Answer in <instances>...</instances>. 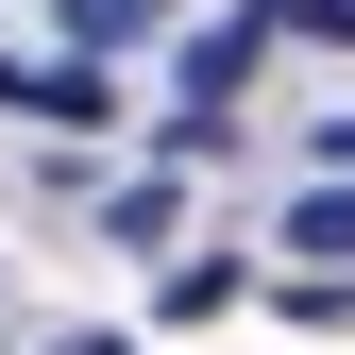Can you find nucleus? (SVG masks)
<instances>
[{
    "instance_id": "f03ea898",
    "label": "nucleus",
    "mask_w": 355,
    "mask_h": 355,
    "mask_svg": "<svg viewBox=\"0 0 355 355\" xmlns=\"http://www.w3.org/2000/svg\"><path fill=\"white\" fill-rule=\"evenodd\" d=\"M0 102H17V119H119L85 68H0Z\"/></svg>"
},
{
    "instance_id": "39448f33",
    "label": "nucleus",
    "mask_w": 355,
    "mask_h": 355,
    "mask_svg": "<svg viewBox=\"0 0 355 355\" xmlns=\"http://www.w3.org/2000/svg\"><path fill=\"white\" fill-rule=\"evenodd\" d=\"M271 17H288V0H271Z\"/></svg>"
},
{
    "instance_id": "f257e3e1",
    "label": "nucleus",
    "mask_w": 355,
    "mask_h": 355,
    "mask_svg": "<svg viewBox=\"0 0 355 355\" xmlns=\"http://www.w3.org/2000/svg\"><path fill=\"white\" fill-rule=\"evenodd\" d=\"M288 254H322V271H355V169H322V187L288 203Z\"/></svg>"
},
{
    "instance_id": "20e7f679",
    "label": "nucleus",
    "mask_w": 355,
    "mask_h": 355,
    "mask_svg": "<svg viewBox=\"0 0 355 355\" xmlns=\"http://www.w3.org/2000/svg\"><path fill=\"white\" fill-rule=\"evenodd\" d=\"M169 17V0H68V34H85V51H119V34H153Z\"/></svg>"
},
{
    "instance_id": "7ed1b4c3",
    "label": "nucleus",
    "mask_w": 355,
    "mask_h": 355,
    "mask_svg": "<svg viewBox=\"0 0 355 355\" xmlns=\"http://www.w3.org/2000/svg\"><path fill=\"white\" fill-rule=\"evenodd\" d=\"M169 220H187V187H153V169H136V187L102 203V237H119V254H169Z\"/></svg>"
}]
</instances>
